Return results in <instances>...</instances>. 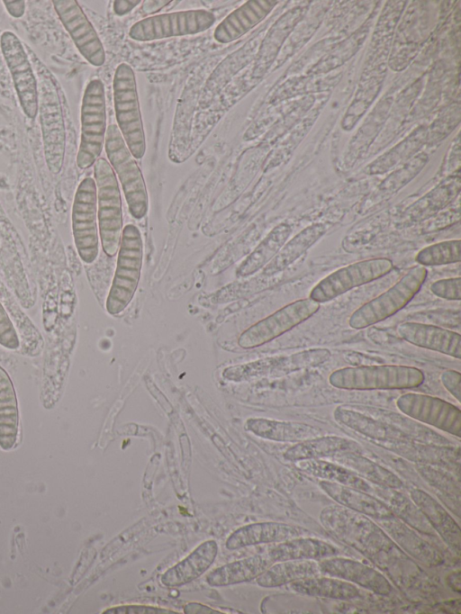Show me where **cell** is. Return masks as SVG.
I'll list each match as a JSON object with an SVG mask.
<instances>
[{
    "label": "cell",
    "instance_id": "cell-1",
    "mask_svg": "<svg viewBox=\"0 0 461 614\" xmlns=\"http://www.w3.org/2000/svg\"><path fill=\"white\" fill-rule=\"evenodd\" d=\"M320 520L330 535L359 551L377 566L389 567L392 559L404 555L367 516L344 506L329 505L323 508Z\"/></svg>",
    "mask_w": 461,
    "mask_h": 614
},
{
    "label": "cell",
    "instance_id": "cell-2",
    "mask_svg": "<svg viewBox=\"0 0 461 614\" xmlns=\"http://www.w3.org/2000/svg\"><path fill=\"white\" fill-rule=\"evenodd\" d=\"M38 84V113L47 167L54 175L63 167L66 149V128L58 87L53 75L41 60L28 49Z\"/></svg>",
    "mask_w": 461,
    "mask_h": 614
},
{
    "label": "cell",
    "instance_id": "cell-3",
    "mask_svg": "<svg viewBox=\"0 0 461 614\" xmlns=\"http://www.w3.org/2000/svg\"><path fill=\"white\" fill-rule=\"evenodd\" d=\"M424 380L420 369L402 365L343 367L329 375L330 385L348 391L408 389L420 386Z\"/></svg>",
    "mask_w": 461,
    "mask_h": 614
},
{
    "label": "cell",
    "instance_id": "cell-4",
    "mask_svg": "<svg viewBox=\"0 0 461 614\" xmlns=\"http://www.w3.org/2000/svg\"><path fill=\"white\" fill-rule=\"evenodd\" d=\"M97 193V221L102 248L108 257L118 253L122 231V198L116 175L104 158L94 164Z\"/></svg>",
    "mask_w": 461,
    "mask_h": 614
},
{
    "label": "cell",
    "instance_id": "cell-5",
    "mask_svg": "<svg viewBox=\"0 0 461 614\" xmlns=\"http://www.w3.org/2000/svg\"><path fill=\"white\" fill-rule=\"evenodd\" d=\"M113 102L122 136L134 158H141L146 140L141 120L135 74L131 67L121 63L113 77Z\"/></svg>",
    "mask_w": 461,
    "mask_h": 614
},
{
    "label": "cell",
    "instance_id": "cell-6",
    "mask_svg": "<svg viewBox=\"0 0 461 614\" xmlns=\"http://www.w3.org/2000/svg\"><path fill=\"white\" fill-rule=\"evenodd\" d=\"M143 247L139 229L127 224L122 231L116 269L106 300V310L115 315L131 301L140 277Z\"/></svg>",
    "mask_w": 461,
    "mask_h": 614
},
{
    "label": "cell",
    "instance_id": "cell-7",
    "mask_svg": "<svg viewBox=\"0 0 461 614\" xmlns=\"http://www.w3.org/2000/svg\"><path fill=\"white\" fill-rule=\"evenodd\" d=\"M104 149L121 182L131 215L137 220L143 218L149 210L144 178L116 124H110L106 129Z\"/></svg>",
    "mask_w": 461,
    "mask_h": 614
},
{
    "label": "cell",
    "instance_id": "cell-8",
    "mask_svg": "<svg viewBox=\"0 0 461 614\" xmlns=\"http://www.w3.org/2000/svg\"><path fill=\"white\" fill-rule=\"evenodd\" d=\"M427 274L425 266H412L392 287L357 308L350 315L348 325L356 330L365 329L393 316L416 295Z\"/></svg>",
    "mask_w": 461,
    "mask_h": 614
},
{
    "label": "cell",
    "instance_id": "cell-9",
    "mask_svg": "<svg viewBox=\"0 0 461 614\" xmlns=\"http://www.w3.org/2000/svg\"><path fill=\"white\" fill-rule=\"evenodd\" d=\"M106 129L104 86L95 78L87 84L82 99L81 137L77 154V165L80 169L90 167L99 158Z\"/></svg>",
    "mask_w": 461,
    "mask_h": 614
},
{
    "label": "cell",
    "instance_id": "cell-10",
    "mask_svg": "<svg viewBox=\"0 0 461 614\" xmlns=\"http://www.w3.org/2000/svg\"><path fill=\"white\" fill-rule=\"evenodd\" d=\"M215 21L214 14L203 9L161 14L135 23L129 35L138 41L193 35L210 29Z\"/></svg>",
    "mask_w": 461,
    "mask_h": 614
},
{
    "label": "cell",
    "instance_id": "cell-11",
    "mask_svg": "<svg viewBox=\"0 0 461 614\" xmlns=\"http://www.w3.org/2000/svg\"><path fill=\"white\" fill-rule=\"evenodd\" d=\"M71 221L74 242L80 258L86 264L93 263L99 251V230L96 185L92 177H85L77 188Z\"/></svg>",
    "mask_w": 461,
    "mask_h": 614
},
{
    "label": "cell",
    "instance_id": "cell-12",
    "mask_svg": "<svg viewBox=\"0 0 461 614\" xmlns=\"http://www.w3.org/2000/svg\"><path fill=\"white\" fill-rule=\"evenodd\" d=\"M393 268V263L387 257L349 264L321 279L312 289L309 297L319 303L330 302L355 287L384 276Z\"/></svg>",
    "mask_w": 461,
    "mask_h": 614
},
{
    "label": "cell",
    "instance_id": "cell-13",
    "mask_svg": "<svg viewBox=\"0 0 461 614\" xmlns=\"http://www.w3.org/2000/svg\"><path fill=\"white\" fill-rule=\"evenodd\" d=\"M0 48L22 110L28 118L33 119L38 113V84L30 57L22 41L10 31L1 34Z\"/></svg>",
    "mask_w": 461,
    "mask_h": 614
},
{
    "label": "cell",
    "instance_id": "cell-14",
    "mask_svg": "<svg viewBox=\"0 0 461 614\" xmlns=\"http://www.w3.org/2000/svg\"><path fill=\"white\" fill-rule=\"evenodd\" d=\"M320 307L310 297L292 302L244 330L238 344L243 348L262 346L310 319Z\"/></svg>",
    "mask_w": 461,
    "mask_h": 614
},
{
    "label": "cell",
    "instance_id": "cell-15",
    "mask_svg": "<svg viewBox=\"0 0 461 614\" xmlns=\"http://www.w3.org/2000/svg\"><path fill=\"white\" fill-rule=\"evenodd\" d=\"M397 408L408 417L457 438L461 436V411L438 397L407 393L396 400Z\"/></svg>",
    "mask_w": 461,
    "mask_h": 614
},
{
    "label": "cell",
    "instance_id": "cell-16",
    "mask_svg": "<svg viewBox=\"0 0 461 614\" xmlns=\"http://www.w3.org/2000/svg\"><path fill=\"white\" fill-rule=\"evenodd\" d=\"M54 9L80 54L95 67L105 61L103 43L76 0H53Z\"/></svg>",
    "mask_w": 461,
    "mask_h": 614
},
{
    "label": "cell",
    "instance_id": "cell-17",
    "mask_svg": "<svg viewBox=\"0 0 461 614\" xmlns=\"http://www.w3.org/2000/svg\"><path fill=\"white\" fill-rule=\"evenodd\" d=\"M321 574L357 584L378 595H389L393 585L376 569L354 559L331 556L318 561Z\"/></svg>",
    "mask_w": 461,
    "mask_h": 614
},
{
    "label": "cell",
    "instance_id": "cell-18",
    "mask_svg": "<svg viewBox=\"0 0 461 614\" xmlns=\"http://www.w3.org/2000/svg\"><path fill=\"white\" fill-rule=\"evenodd\" d=\"M402 339L416 347L461 358V335L435 325L405 321L397 327Z\"/></svg>",
    "mask_w": 461,
    "mask_h": 614
},
{
    "label": "cell",
    "instance_id": "cell-19",
    "mask_svg": "<svg viewBox=\"0 0 461 614\" xmlns=\"http://www.w3.org/2000/svg\"><path fill=\"white\" fill-rule=\"evenodd\" d=\"M309 531L302 527L281 522H258L239 528L226 540L230 550L259 544L277 543L306 536Z\"/></svg>",
    "mask_w": 461,
    "mask_h": 614
},
{
    "label": "cell",
    "instance_id": "cell-20",
    "mask_svg": "<svg viewBox=\"0 0 461 614\" xmlns=\"http://www.w3.org/2000/svg\"><path fill=\"white\" fill-rule=\"evenodd\" d=\"M218 545L215 540H206L195 547L186 557L167 569L160 581L167 587H178L200 577L213 564Z\"/></svg>",
    "mask_w": 461,
    "mask_h": 614
},
{
    "label": "cell",
    "instance_id": "cell-21",
    "mask_svg": "<svg viewBox=\"0 0 461 614\" xmlns=\"http://www.w3.org/2000/svg\"><path fill=\"white\" fill-rule=\"evenodd\" d=\"M319 485L339 505L354 511L375 519L394 516L390 508L382 500L365 491L325 480L321 481Z\"/></svg>",
    "mask_w": 461,
    "mask_h": 614
},
{
    "label": "cell",
    "instance_id": "cell-22",
    "mask_svg": "<svg viewBox=\"0 0 461 614\" xmlns=\"http://www.w3.org/2000/svg\"><path fill=\"white\" fill-rule=\"evenodd\" d=\"M411 498L447 546L460 554L461 532L458 524L447 510L428 492L420 489L411 491Z\"/></svg>",
    "mask_w": 461,
    "mask_h": 614
},
{
    "label": "cell",
    "instance_id": "cell-23",
    "mask_svg": "<svg viewBox=\"0 0 461 614\" xmlns=\"http://www.w3.org/2000/svg\"><path fill=\"white\" fill-rule=\"evenodd\" d=\"M273 4L270 1H247L218 24L213 32L214 39L227 43L241 37L268 14Z\"/></svg>",
    "mask_w": 461,
    "mask_h": 614
},
{
    "label": "cell",
    "instance_id": "cell-24",
    "mask_svg": "<svg viewBox=\"0 0 461 614\" xmlns=\"http://www.w3.org/2000/svg\"><path fill=\"white\" fill-rule=\"evenodd\" d=\"M392 538L415 559L428 566L443 563L441 554L418 535L416 530L397 517L378 519Z\"/></svg>",
    "mask_w": 461,
    "mask_h": 614
},
{
    "label": "cell",
    "instance_id": "cell-25",
    "mask_svg": "<svg viewBox=\"0 0 461 614\" xmlns=\"http://www.w3.org/2000/svg\"><path fill=\"white\" fill-rule=\"evenodd\" d=\"M266 554L273 563L303 559L319 561L339 555V550L324 540L301 536L274 543Z\"/></svg>",
    "mask_w": 461,
    "mask_h": 614
},
{
    "label": "cell",
    "instance_id": "cell-26",
    "mask_svg": "<svg viewBox=\"0 0 461 614\" xmlns=\"http://www.w3.org/2000/svg\"><path fill=\"white\" fill-rule=\"evenodd\" d=\"M246 429L254 435L273 441L297 443L321 436V431L310 424L264 418H251Z\"/></svg>",
    "mask_w": 461,
    "mask_h": 614
},
{
    "label": "cell",
    "instance_id": "cell-27",
    "mask_svg": "<svg viewBox=\"0 0 461 614\" xmlns=\"http://www.w3.org/2000/svg\"><path fill=\"white\" fill-rule=\"evenodd\" d=\"M360 449L357 442L348 438L318 436L290 447L284 453V457L288 461L297 462L333 456L344 452H358Z\"/></svg>",
    "mask_w": 461,
    "mask_h": 614
},
{
    "label": "cell",
    "instance_id": "cell-28",
    "mask_svg": "<svg viewBox=\"0 0 461 614\" xmlns=\"http://www.w3.org/2000/svg\"><path fill=\"white\" fill-rule=\"evenodd\" d=\"M272 564L274 563L267 554L252 555L214 569L207 575L206 582L213 587L249 582L259 576Z\"/></svg>",
    "mask_w": 461,
    "mask_h": 614
},
{
    "label": "cell",
    "instance_id": "cell-29",
    "mask_svg": "<svg viewBox=\"0 0 461 614\" xmlns=\"http://www.w3.org/2000/svg\"><path fill=\"white\" fill-rule=\"evenodd\" d=\"M333 417L338 423L380 442L407 439L405 433L392 425L344 406H338Z\"/></svg>",
    "mask_w": 461,
    "mask_h": 614
},
{
    "label": "cell",
    "instance_id": "cell-30",
    "mask_svg": "<svg viewBox=\"0 0 461 614\" xmlns=\"http://www.w3.org/2000/svg\"><path fill=\"white\" fill-rule=\"evenodd\" d=\"M19 427L18 403L7 372L0 366V447L10 450L16 443Z\"/></svg>",
    "mask_w": 461,
    "mask_h": 614
},
{
    "label": "cell",
    "instance_id": "cell-31",
    "mask_svg": "<svg viewBox=\"0 0 461 614\" xmlns=\"http://www.w3.org/2000/svg\"><path fill=\"white\" fill-rule=\"evenodd\" d=\"M292 591L311 597L336 600H354L361 595L358 588L349 582L331 576H313L290 583Z\"/></svg>",
    "mask_w": 461,
    "mask_h": 614
},
{
    "label": "cell",
    "instance_id": "cell-32",
    "mask_svg": "<svg viewBox=\"0 0 461 614\" xmlns=\"http://www.w3.org/2000/svg\"><path fill=\"white\" fill-rule=\"evenodd\" d=\"M317 575L321 572L316 560H286L272 564L256 579L259 586L273 588Z\"/></svg>",
    "mask_w": 461,
    "mask_h": 614
},
{
    "label": "cell",
    "instance_id": "cell-33",
    "mask_svg": "<svg viewBox=\"0 0 461 614\" xmlns=\"http://www.w3.org/2000/svg\"><path fill=\"white\" fill-rule=\"evenodd\" d=\"M327 230L325 224L314 223L298 232L292 239L284 244L276 256L266 266L264 273L273 275L293 264L318 241Z\"/></svg>",
    "mask_w": 461,
    "mask_h": 614
},
{
    "label": "cell",
    "instance_id": "cell-34",
    "mask_svg": "<svg viewBox=\"0 0 461 614\" xmlns=\"http://www.w3.org/2000/svg\"><path fill=\"white\" fill-rule=\"evenodd\" d=\"M291 232L290 225H276L239 266L238 275H249L267 266L286 242Z\"/></svg>",
    "mask_w": 461,
    "mask_h": 614
},
{
    "label": "cell",
    "instance_id": "cell-35",
    "mask_svg": "<svg viewBox=\"0 0 461 614\" xmlns=\"http://www.w3.org/2000/svg\"><path fill=\"white\" fill-rule=\"evenodd\" d=\"M339 464L354 471L360 477L368 480L378 486L391 489L403 487L402 480L390 470L360 456L357 452H344L333 456Z\"/></svg>",
    "mask_w": 461,
    "mask_h": 614
},
{
    "label": "cell",
    "instance_id": "cell-36",
    "mask_svg": "<svg viewBox=\"0 0 461 614\" xmlns=\"http://www.w3.org/2000/svg\"><path fill=\"white\" fill-rule=\"evenodd\" d=\"M376 497L382 500L402 521L426 535H434V529L417 505L396 489L378 486L374 489Z\"/></svg>",
    "mask_w": 461,
    "mask_h": 614
},
{
    "label": "cell",
    "instance_id": "cell-37",
    "mask_svg": "<svg viewBox=\"0 0 461 614\" xmlns=\"http://www.w3.org/2000/svg\"><path fill=\"white\" fill-rule=\"evenodd\" d=\"M301 471L322 480L340 483L361 491H371L370 484L354 471L344 465L321 459H308L294 462Z\"/></svg>",
    "mask_w": 461,
    "mask_h": 614
},
{
    "label": "cell",
    "instance_id": "cell-38",
    "mask_svg": "<svg viewBox=\"0 0 461 614\" xmlns=\"http://www.w3.org/2000/svg\"><path fill=\"white\" fill-rule=\"evenodd\" d=\"M459 179L443 183L423 198L408 208L402 218V223L422 221L444 208L458 193Z\"/></svg>",
    "mask_w": 461,
    "mask_h": 614
},
{
    "label": "cell",
    "instance_id": "cell-39",
    "mask_svg": "<svg viewBox=\"0 0 461 614\" xmlns=\"http://www.w3.org/2000/svg\"><path fill=\"white\" fill-rule=\"evenodd\" d=\"M331 357L328 348H314L279 357L272 376H282L301 369L316 367Z\"/></svg>",
    "mask_w": 461,
    "mask_h": 614
},
{
    "label": "cell",
    "instance_id": "cell-40",
    "mask_svg": "<svg viewBox=\"0 0 461 614\" xmlns=\"http://www.w3.org/2000/svg\"><path fill=\"white\" fill-rule=\"evenodd\" d=\"M415 260L423 266L458 263L461 260L460 239L445 240L420 249Z\"/></svg>",
    "mask_w": 461,
    "mask_h": 614
},
{
    "label": "cell",
    "instance_id": "cell-41",
    "mask_svg": "<svg viewBox=\"0 0 461 614\" xmlns=\"http://www.w3.org/2000/svg\"><path fill=\"white\" fill-rule=\"evenodd\" d=\"M278 357L260 359L249 364L226 368L223 376L232 381H244L264 375H273Z\"/></svg>",
    "mask_w": 461,
    "mask_h": 614
},
{
    "label": "cell",
    "instance_id": "cell-42",
    "mask_svg": "<svg viewBox=\"0 0 461 614\" xmlns=\"http://www.w3.org/2000/svg\"><path fill=\"white\" fill-rule=\"evenodd\" d=\"M430 291L438 297L460 301L461 299V278L451 277L435 281L430 285Z\"/></svg>",
    "mask_w": 461,
    "mask_h": 614
},
{
    "label": "cell",
    "instance_id": "cell-43",
    "mask_svg": "<svg viewBox=\"0 0 461 614\" xmlns=\"http://www.w3.org/2000/svg\"><path fill=\"white\" fill-rule=\"evenodd\" d=\"M0 345L8 349H16L20 346L15 328L7 312L0 302Z\"/></svg>",
    "mask_w": 461,
    "mask_h": 614
},
{
    "label": "cell",
    "instance_id": "cell-44",
    "mask_svg": "<svg viewBox=\"0 0 461 614\" xmlns=\"http://www.w3.org/2000/svg\"><path fill=\"white\" fill-rule=\"evenodd\" d=\"M424 160V158H416L411 164H408L404 168L401 169L399 172L395 173L394 176H392L390 178H388L387 182L381 185V188H383V190L389 191H391L392 188H393V190H395V188L397 189L399 186L402 185L413 176H415L421 167L420 164L423 163Z\"/></svg>",
    "mask_w": 461,
    "mask_h": 614
},
{
    "label": "cell",
    "instance_id": "cell-45",
    "mask_svg": "<svg viewBox=\"0 0 461 614\" xmlns=\"http://www.w3.org/2000/svg\"><path fill=\"white\" fill-rule=\"evenodd\" d=\"M104 614H176L171 609L145 605H122L107 609Z\"/></svg>",
    "mask_w": 461,
    "mask_h": 614
},
{
    "label": "cell",
    "instance_id": "cell-46",
    "mask_svg": "<svg viewBox=\"0 0 461 614\" xmlns=\"http://www.w3.org/2000/svg\"><path fill=\"white\" fill-rule=\"evenodd\" d=\"M440 381L445 389L460 402L461 396V374L458 371L448 369L440 375Z\"/></svg>",
    "mask_w": 461,
    "mask_h": 614
},
{
    "label": "cell",
    "instance_id": "cell-47",
    "mask_svg": "<svg viewBox=\"0 0 461 614\" xmlns=\"http://www.w3.org/2000/svg\"><path fill=\"white\" fill-rule=\"evenodd\" d=\"M3 4L5 7L7 13L14 18H21L25 13V1L24 0H14L6 1L4 0Z\"/></svg>",
    "mask_w": 461,
    "mask_h": 614
},
{
    "label": "cell",
    "instance_id": "cell-48",
    "mask_svg": "<svg viewBox=\"0 0 461 614\" xmlns=\"http://www.w3.org/2000/svg\"><path fill=\"white\" fill-rule=\"evenodd\" d=\"M145 382L152 396L160 403L165 411L170 412L172 411V406L167 402L164 394L158 390L156 384L149 378H146Z\"/></svg>",
    "mask_w": 461,
    "mask_h": 614
},
{
    "label": "cell",
    "instance_id": "cell-49",
    "mask_svg": "<svg viewBox=\"0 0 461 614\" xmlns=\"http://www.w3.org/2000/svg\"><path fill=\"white\" fill-rule=\"evenodd\" d=\"M185 614H221V611L213 609L198 602H189L184 607Z\"/></svg>",
    "mask_w": 461,
    "mask_h": 614
},
{
    "label": "cell",
    "instance_id": "cell-50",
    "mask_svg": "<svg viewBox=\"0 0 461 614\" xmlns=\"http://www.w3.org/2000/svg\"><path fill=\"white\" fill-rule=\"evenodd\" d=\"M140 1H114L113 2V11L117 15H123L131 12L135 6H137Z\"/></svg>",
    "mask_w": 461,
    "mask_h": 614
},
{
    "label": "cell",
    "instance_id": "cell-51",
    "mask_svg": "<svg viewBox=\"0 0 461 614\" xmlns=\"http://www.w3.org/2000/svg\"><path fill=\"white\" fill-rule=\"evenodd\" d=\"M170 3L171 1H144L142 10L145 13L151 14L158 11L160 8L166 6L167 4Z\"/></svg>",
    "mask_w": 461,
    "mask_h": 614
},
{
    "label": "cell",
    "instance_id": "cell-52",
    "mask_svg": "<svg viewBox=\"0 0 461 614\" xmlns=\"http://www.w3.org/2000/svg\"><path fill=\"white\" fill-rule=\"evenodd\" d=\"M448 586L456 592H460V571L451 573L447 577Z\"/></svg>",
    "mask_w": 461,
    "mask_h": 614
},
{
    "label": "cell",
    "instance_id": "cell-53",
    "mask_svg": "<svg viewBox=\"0 0 461 614\" xmlns=\"http://www.w3.org/2000/svg\"><path fill=\"white\" fill-rule=\"evenodd\" d=\"M7 221V215L0 203V221Z\"/></svg>",
    "mask_w": 461,
    "mask_h": 614
}]
</instances>
